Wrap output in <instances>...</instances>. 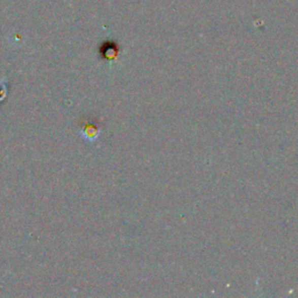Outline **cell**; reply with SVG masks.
<instances>
[{
	"instance_id": "7a4b0ae2",
	"label": "cell",
	"mask_w": 298,
	"mask_h": 298,
	"mask_svg": "<svg viewBox=\"0 0 298 298\" xmlns=\"http://www.w3.org/2000/svg\"><path fill=\"white\" fill-rule=\"evenodd\" d=\"M6 92H7L6 84L5 83H2V84H0V101L6 96Z\"/></svg>"
},
{
	"instance_id": "6da1fadb",
	"label": "cell",
	"mask_w": 298,
	"mask_h": 298,
	"mask_svg": "<svg viewBox=\"0 0 298 298\" xmlns=\"http://www.w3.org/2000/svg\"><path fill=\"white\" fill-rule=\"evenodd\" d=\"M82 135L89 141H93L99 135V129L94 125H87L84 129H83Z\"/></svg>"
}]
</instances>
